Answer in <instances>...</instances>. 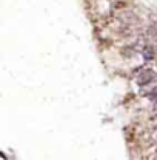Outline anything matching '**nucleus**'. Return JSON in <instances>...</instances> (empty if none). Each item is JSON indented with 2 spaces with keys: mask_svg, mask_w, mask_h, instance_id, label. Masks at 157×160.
Segmentation results:
<instances>
[{
  "mask_svg": "<svg viewBox=\"0 0 157 160\" xmlns=\"http://www.w3.org/2000/svg\"><path fill=\"white\" fill-rule=\"evenodd\" d=\"M156 77H157V74L154 69L140 68V71H139V74H137V85H140V86L149 85V83H153V82L156 80Z\"/></svg>",
  "mask_w": 157,
  "mask_h": 160,
  "instance_id": "obj_1",
  "label": "nucleus"
},
{
  "mask_svg": "<svg viewBox=\"0 0 157 160\" xmlns=\"http://www.w3.org/2000/svg\"><path fill=\"white\" fill-rule=\"evenodd\" d=\"M142 56H143V59L146 60V62H148V60H153L154 59V48H153L151 45L146 43L145 48L142 49Z\"/></svg>",
  "mask_w": 157,
  "mask_h": 160,
  "instance_id": "obj_2",
  "label": "nucleus"
},
{
  "mask_svg": "<svg viewBox=\"0 0 157 160\" xmlns=\"http://www.w3.org/2000/svg\"><path fill=\"white\" fill-rule=\"evenodd\" d=\"M149 99H151V100H157V88H156V89H153V91L149 92Z\"/></svg>",
  "mask_w": 157,
  "mask_h": 160,
  "instance_id": "obj_3",
  "label": "nucleus"
},
{
  "mask_svg": "<svg viewBox=\"0 0 157 160\" xmlns=\"http://www.w3.org/2000/svg\"><path fill=\"white\" fill-rule=\"evenodd\" d=\"M151 139H153V142H154V143H157V126L154 128V131L151 132Z\"/></svg>",
  "mask_w": 157,
  "mask_h": 160,
  "instance_id": "obj_4",
  "label": "nucleus"
},
{
  "mask_svg": "<svg viewBox=\"0 0 157 160\" xmlns=\"http://www.w3.org/2000/svg\"><path fill=\"white\" fill-rule=\"evenodd\" d=\"M153 111H154V112H156V114H157V100H156V102H154V106H153Z\"/></svg>",
  "mask_w": 157,
  "mask_h": 160,
  "instance_id": "obj_5",
  "label": "nucleus"
},
{
  "mask_svg": "<svg viewBox=\"0 0 157 160\" xmlns=\"http://www.w3.org/2000/svg\"><path fill=\"white\" fill-rule=\"evenodd\" d=\"M151 122H153V125H154V126H157V116H156V117H153V120H151Z\"/></svg>",
  "mask_w": 157,
  "mask_h": 160,
  "instance_id": "obj_6",
  "label": "nucleus"
}]
</instances>
